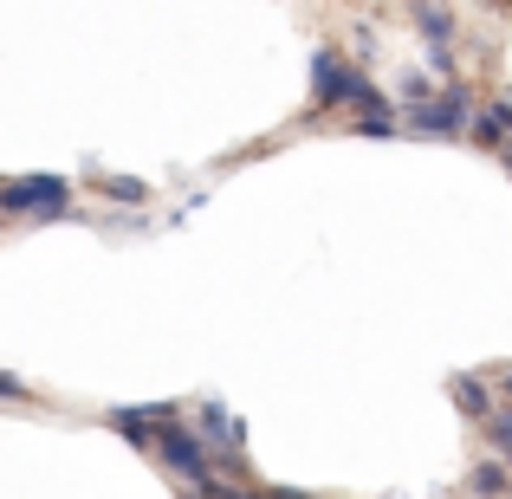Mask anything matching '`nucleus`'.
<instances>
[{"label": "nucleus", "mask_w": 512, "mask_h": 499, "mask_svg": "<svg viewBox=\"0 0 512 499\" xmlns=\"http://www.w3.org/2000/svg\"><path fill=\"white\" fill-rule=\"evenodd\" d=\"M487 383H493L500 402H512V363H487Z\"/></svg>", "instance_id": "nucleus-16"}, {"label": "nucleus", "mask_w": 512, "mask_h": 499, "mask_svg": "<svg viewBox=\"0 0 512 499\" xmlns=\"http://www.w3.org/2000/svg\"><path fill=\"white\" fill-rule=\"evenodd\" d=\"M0 221H7V214H0Z\"/></svg>", "instance_id": "nucleus-18"}, {"label": "nucleus", "mask_w": 512, "mask_h": 499, "mask_svg": "<svg viewBox=\"0 0 512 499\" xmlns=\"http://www.w3.org/2000/svg\"><path fill=\"white\" fill-rule=\"evenodd\" d=\"M480 435H487V448L500 454V461H512V402H493L487 409V422H474Z\"/></svg>", "instance_id": "nucleus-11"}, {"label": "nucleus", "mask_w": 512, "mask_h": 499, "mask_svg": "<svg viewBox=\"0 0 512 499\" xmlns=\"http://www.w3.org/2000/svg\"><path fill=\"white\" fill-rule=\"evenodd\" d=\"M350 137H363V143H389V137H402V124H396V111H383V117L350 111Z\"/></svg>", "instance_id": "nucleus-12"}, {"label": "nucleus", "mask_w": 512, "mask_h": 499, "mask_svg": "<svg viewBox=\"0 0 512 499\" xmlns=\"http://www.w3.org/2000/svg\"><path fill=\"white\" fill-rule=\"evenodd\" d=\"M506 493H512V487H506Z\"/></svg>", "instance_id": "nucleus-19"}, {"label": "nucleus", "mask_w": 512, "mask_h": 499, "mask_svg": "<svg viewBox=\"0 0 512 499\" xmlns=\"http://www.w3.org/2000/svg\"><path fill=\"white\" fill-rule=\"evenodd\" d=\"M20 402H33V383L13 370H0V409H20Z\"/></svg>", "instance_id": "nucleus-14"}, {"label": "nucleus", "mask_w": 512, "mask_h": 499, "mask_svg": "<svg viewBox=\"0 0 512 499\" xmlns=\"http://www.w3.org/2000/svg\"><path fill=\"white\" fill-rule=\"evenodd\" d=\"M78 182L59 169H33V175H0V214L7 221H72L78 208Z\"/></svg>", "instance_id": "nucleus-2"}, {"label": "nucleus", "mask_w": 512, "mask_h": 499, "mask_svg": "<svg viewBox=\"0 0 512 499\" xmlns=\"http://www.w3.org/2000/svg\"><path fill=\"white\" fill-rule=\"evenodd\" d=\"M506 130H512V98H487V104H474V117H467L461 137L474 143V150H500Z\"/></svg>", "instance_id": "nucleus-6"}, {"label": "nucleus", "mask_w": 512, "mask_h": 499, "mask_svg": "<svg viewBox=\"0 0 512 499\" xmlns=\"http://www.w3.org/2000/svg\"><path fill=\"white\" fill-rule=\"evenodd\" d=\"M104 428H111L117 441H130L137 454H150V428H156V415H150V402H117V409H104Z\"/></svg>", "instance_id": "nucleus-8"}, {"label": "nucleus", "mask_w": 512, "mask_h": 499, "mask_svg": "<svg viewBox=\"0 0 512 499\" xmlns=\"http://www.w3.org/2000/svg\"><path fill=\"white\" fill-rule=\"evenodd\" d=\"M467 493H506L512 487V461H500V454H487V461H474L467 467V480H461Z\"/></svg>", "instance_id": "nucleus-10"}, {"label": "nucleus", "mask_w": 512, "mask_h": 499, "mask_svg": "<svg viewBox=\"0 0 512 499\" xmlns=\"http://www.w3.org/2000/svg\"><path fill=\"white\" fill-rule=\"evenodd\" d=\"M493 156H500V163L512 169V130H506V137H500V150H493Z\"/></svg>", "instance_id": "nucleus-17"}, {"label": "nucleus", "mask_w": 512, "mask_h": 499, "mask_svg": "<svg viewBox=\"0 0 512 499\" xmlns=\"http://www.w3.org/2000/svg\"><path fill=\"white\" fill-rule=\"evenodd\" d=\"M357 72H363V65L350 59V52L338 46V39L312 46V59H305V91H312V117L350 111V91H357Z\"/></svg>", "instance_id": "nucleus-4"}, {"label": "nucleus", "mask_w": 512, "mask_h": 499, "mask_svg": "<svg viewBox=\"0 0 512 499\" xmlns=\"http://www.w3.org/2000/svg\"><path fill=\"white\" fill-rule=\"evenodd\" d=\"M448 396H454V409L467 415V422H487V409L500 396H493V383H487V370H454L448 376Z\"/></svg>", "instance_id": "nucleus-7"}, {"label": "nucleus", "mask_w": 512, "mask_h": 499, "mask_svg": "<svg viewBox=\"0 0 512 499\" xmlns=\"http://www.w3.org/2000/svg\"><path fill=\"white\" fill-rule=\"evenodd\" d=\"M467 117H474V85H467V78H441L428 98L396 104V124L409 130V137H435V143H454L467 130Z\"/></svg>", "instance_id": "nucleus-3"}, {"label": "nucleus", "mask_w": 512, "mask_h": 499, "mask_svg": "<svg viewBox=\"0 0 512 499\" xmlns=\"http://www.w3.org/2000/svg\"><path fill=\"white\" fill-rule=\"evenodd\" d=\"M350 59H357V65L376 59V33H370V26H357V33H350Z\"/></svg>", "instance_id": "nucleus-15"}, {"label": "nucleus", "mask_w": 512, "mask_h": 499, "mask_svg": "<svg viewBox=\"0 0 512 499\" xmlns=\"http://www.w3.org/2000/svg\"><path fill=\"white\" fill-rule=\"evenodd\" d=\"M85 175H91V188H98L104 201H117V208H143V201H150V182H143V175H117V169H98V163Z\"/></svg>", "instance_id": "nucleus-9"}, {"label": "nucleus", "mask_w": 512, "mask_h": 499, "mask_svg": "<svg viewBox=\"0 0 512 499\" xmlns=\"http://www.w3.org/2000/svg\"><path fill=\"white\" fill-rule=\"evenodd\" d=\"M415 33L428 46V72L461 78V59H454V7L448 0H415Z\"/></svg>", "instance_id": "nucleus-5"}, {"label": "nucleus", "mask_w": 512, "mask_h": 499, "mask_svg": "<svg viewBox=\"0 0 512 499\" xmlns=\"http://www.w3.org/2000/svg\"><path fill=\"white\" fill-rule=\"evenodd\" d=\"M435 91V72L428 65H402V78H396V104H415V98H428Z\"/></svg>", "instance_id": "nucleus-13"}, {"label": "nucleus", "mask_w": 512, "mask_h": 499, "mask_svg": "<svg viewBox=\"0 0 512 499\" xmlns=\"http://www.w3.org/2000/svg\"><path fill=\"white\" fill-rule=\"evenodd\" d=\"M150 461L163 467V474L175 480L182 493H201V499H234V480L214 467V448H208V435H201L195 422H188V409L182 415H163V422L150 428Z\"/></svg>", "instance_id": "nucleus-1"}]
</instances>
